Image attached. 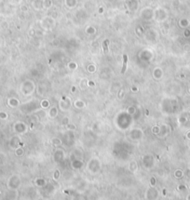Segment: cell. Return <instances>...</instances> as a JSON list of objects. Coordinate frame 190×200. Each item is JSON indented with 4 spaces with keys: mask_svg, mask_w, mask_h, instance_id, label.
<instances>
[{
    "mask_svg": "<svg viewBox=\"0 0 190 200\" xmlns=\"http://www.w3.org/2000/svg\"><path fill=\"white\" fill-rule=\"evenodd\" d=\"M123 58H124V63H123V68H122V74H124L125 73V70H126V65H127V55H124L123 56Z\"/></svg>",
    "mask_w": 190,
    "mask_h": 200,
    "instance_id": "cell-1",
    "label": "cell"
}]
</instances>
